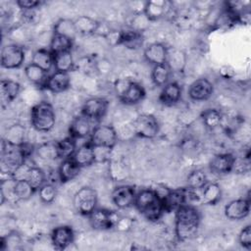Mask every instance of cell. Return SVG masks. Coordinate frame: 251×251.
I'll return each instance as SVG.
<instances>
[{
    "mask_svg": "<svg viewBox=\"0 0 251 251\" xmlns=\"http://www.w3.org/2000/svg\"><path fill=\"white\" fill-rule=\"evenodd\" d=\"M50 239L54 248L58 250H64L74 243V229L70 226H59L52 230Z\"/></svg>",
    "mask_w": 251,
    "mask_h": 251,
    "instance_id": "cell-13",
    "label": "cell"
},
{
    "mask_svg": "<svg viewBox=\"0 0 251 251\" xmlns=\"http://www.w3.org/2000/svg\"><path fill=\"white\" fill-rule=\"evenodd\" d=\"M91 122L88 118L80 114L76 116L71 123L69 126V133L75 139L84 138L91 134Z\"/></svg>",
    "mask_w": 251,
    "mask_h": 251,
    "instance_id": "cell-18",
    "label": "cell"
},
{
    "mask_svg": "<svg viewBox=\"0 0 251 251\" xmlns=\"http://www.w3.org/2000/svg\"><path fill=\"white\" fill-rule=\"evenodd\" d=\"M98 202L97 192L94 188L83 186L79 188L74 196V205L75 210L83 216H88L96 209Z\"/></svg>",
    "mask_w": 251,
    "mask_h": 251,
    "instance_id": "cell-6",
    "label": "cell"
},
{
    "mask_svg": "<svg viewBox=\"0 0 251 251\" xmlns=\"http://www.w3.org/2000/svg\"><path fill=\"white\" fill-rule=\"evenodd\" d=\"M75 26L78 34L82 35H91L98 31L100 27V23L89 17V16H79L75 20H74Z\"/></svg>",
    "mask_w": 251,
    "mask_h": 251,
    "instance_id": "cell-27",
    "label": "cell"
},
{
    "mask_svg": "<svg viewBox=\"0 0 251 251\" xmlns=\"http://www.w3.org/2000/svg\"><path fill=\"white\" fill-rule=\"evenodd\" d=\"M21 85L12 79H2L0 82V101L2 107L7 106L19 95Z\"/></svg>",
    "mask_w": 251,
    "mask_h": 251,
    "instance_id": "cell-21",
    "label": "cell"
},
{
    "mask_svg": "<svg viewBox=\"0 0 251 251\" xmlns=\"http://www.w3.org/2000/svg\"><path fill=\"white\" fill-rule=\"evenodd\" d=\"M118 134L114 126L110 125H99L95 126L90 134L89 143L93 147L113 148L117 143Z\"/></svg>",
    "mask_w": 251,
    "mask_h": 251,
    "instance_id": "cell-7",
    "label": "cell"
},
{
    "mask_svg": "<svg viewBox=\"0 0 251 251\" xmlns=\"http://www.w3.org/2000/svg\"><path fill=\"white\" fill-rule=\"evenodd\" d=\"M165 212H175L181 205L186 204L185 188L169 189L166 195L162 198Z\"/></svg>",
    "mask_w": 251,
    "mask_h": 251,
    "instance_id": "cell-20",
    "label": "cell"
},
{
    "mask_svg": "<svg viewBox=\"0 0 251 251\" xmlns=\"http://www.w3.org/2000/svg\"><path fill=\"white\" fill-rule=\"evenodd\" d=\"M73 41L74 40L69 37L53 33L49 43V50L53 54L65 52V51H72Z\"/></svg>",
    "mask_w": 251,
    "mask_h": 251,
    "instance_id": "cell-37",
    "label": "cell"
},
{
    "mask_svg": "<svg viewBox=\"0 0 251 251\" xmlns=\"http://www.w3.org/2000/svg\"><path fill=\"white\" fill-rule=\"evenodd\" d=\"M25 57V51L22 46L16 43L6 44L1 50V67L8 70L19 69L23 66Z\"/></svg>",
    "mask_w": 251,
    "mask_h": 251,
    "instance_id": "cell-9",
    "label": "cell"
},
{
    "mask_svg": "<svg viewBox=\"0 0 251 251\" xmlns=\"http://www.w3.org/2000/svg\"><path fill=\"white\" fill-rule=\"evenodd\" d=\"M133 131L136 136L146 139L154 138L159 132V123L151 114H140L133 122Z\"/></svg>",
    "mask_w": 251,
    "mask_h": 251,
    "instance_id": "cell-8",
    "label": "cell"
},
{
    "mask_svg": "<svg viewBox=\"0 0 251 251\" xmlns=\"http://www.w3.org/2000/svg\"><path fill=\"white\" fill-rule=\"evenodd\" d=\"M169 4L167 1H147L143 7V14L150 22L158 21L167 15Z\"/></svg>",
    "mask_w": 251,
    "mask_h": 251,
    "instance_id": "cell-22",
    "label": "cell"
},
{
    "mask_svg": "<svg viewBox=\"0 0 251 251\" xmlns=\"http://www.w3.org/2000/svg\"><path fill=\"white\" fill-rule=\"evenodd\" d=\"M37 153L40 158L45 160H53L58 158L56 142L55 143H44L37 148Z\"/></svg>",
    "mask_w": 251,
    "mask_h": 251,
    "instance_id": "cell-43",
    "label": "cell"
},
{
    "mask_svg": "<svg viewBox=\"0 0 251 251\" xmlns=\"http://www.w3.org/2000/svg\"><path fill=\"white\" fill-rule=\"evenodd\" d=\"M74 161L80 167H88L95 163V154L93 146L88 142L76 148L75 154L72 157Z\"/></svg>",
    "mask_w": 251,
    "mask_h": 251,
    "instance_id": "cell-26",
    "label": "cell"
},
{
    "mask_svg": "<svg viewBox=\"0 0 251 251\" xmlns=\"http://www.w3.org/2000/svg\"><path fill=\"white\" fill-rule=\"evenodd\" d=\"M56 149H57V155L58 158L61 159H67L73 157L76 150V142L75 139L72 136L65 137L59 141L56 142Z\"/></svg>",
    "mask_w": 251,
    "mask_h": 251,
    "instance_id": "cell-35",
    "label": "cell"
},
{
    "mask_svg": "<svg viewBox=\"0 0 251 251\" xmlns=\"http://www.w3.org/2000/svg\"><path fill=\"white\" fill-rule=\"evenodd\" d=\"M25 159L26 157L25 156L21 146L9 144L2 138L1 165L3 173H8L11 177L13 171L20 165L24 164L25 162Z\"/></svg>",
    "mask_w": 251,
    "mask_h": 251,
    "instance_id": "cell-5",
    "label": "cell"
},
{
    "mask_svg": "<svg viewBox=\"0 0 251 251\" xmlns=\"http://www.w3.org/2000/svg\"><path fill=\"white\" fill-rule=\"evenodd\" d=\"M108 106L109 102L105 98L92 97L83 103L81 114L90 121H99L106 115Z\"/></svg>",
    "mask_w": 251,
    "mask_h": 251,
    "instance_id": "cell-11",
    "label": "cell"
},
{
    "mask_svg": "<svg viewBox=\"0 0 251 251\" xmlns=\"http://www.w3.org/2000/svg\"><path fill=\"white\" fill-rule=\"evenodd\" d=\"M53 67L57 72L70 73L75 68L72 51H65L53 54Z\"/></svg>",
    "mask_w": 251,
    "mask_h": 251,
    "instance_id": "cell-29",
    "label": "cell"
},
{
    "mask_svg": "<svg viewBox=\"0 0 251 251\" xmlns=\"http://www.w3.org/2000/svg\"><path fill=\"white\" fill-rule=\"evenodd\" d=\"M114 87L120 101L126 105H135L141 102L146 94L140 83L128 78L118 79Z\"/></svg>",
    "mask_w": 251,
    "mask_h": 251,
    "instance_id": "cell-4",
    "label": "cell"
},
{
    "mask_svg": "<svg viewBox=\"0 0 251 251\" xmlns=\"http://www.w3.org/2000/svg\"><path fill=\"white\" fill-rule=\"evenodd\" d=\"M36 190L29 184L26 179L15 180L14 194L17 199L28 200Z\"/></svg>",
    "mask_w": 251,
    "mask_h": 251,
    "instance_id": "cell-38",
    "label": "cell"
},
{
    "mask_svg": "<svg viewBox=\"0 0 251 251\" xmlns=\"http://www.w3.org/2000/svg\"><path fill=\"white\" fill-rule=\"evenodd\" d=\"M31 166L27 165L25 162L22 165H20L19 167H17L12 175H11V177L14 179V180H24V179H26V176H27V174H28V171L30 169Z\"/></svg>",
    "mask_w": 251,
    "mask_h": 251,
    "instance_id": "cell-45",
    "label": "cell"
},
{
    "mask_svg": "<svg viewBox=\"0 0 251 251\" xmlns=\"http://www.w3.org/2000/svg\"><path fill=\"white\" fill-rule=\"evenodd\" d=\"M136 192L131 185L117 186L112 192V201L120 209H126L134 205Z\"/></svg>",
    "mask_w": 251,
    "mask_h": 251,
    "instance_id": "cell-14",
    "label": "cell"
},
{
    "mask_svg": "<svg viewBox=\"0 0 251 251\" xmlns=\"http://www.w3.org/2000/svg\"><path fill=\"white\" fill-rule=\"evenodd\" d=\"M238 241L243 248L247 250L251 249V226L249 225L240 230L238 234Z\"/></svg>",
    "mask_w": 251,
    "mask_h": 251,
    "instance_id": "cell-44",
    "label": "cell"
},
{
    "mask_svg": "<svg viewBox=\"0 0 251 251\" xmlns=\"http://www.w3.org/2000/svg\"><path fill=\"white\" fill-rule=\"evenodd\" d=\"M144 59L153 66L164 64L167 61L168 48L160 42H154L145 47L143 52Z\"/></svg>",
    "mask_w": 251,
    "mask_h": 251,
    "instance_id": "cell-17",
    "label": "cell"
},
{
    "mask_svg": "<svg viewBox=\"0 0 251 251\" xmlns=\"http://www.w3.org/2000/svg\"><path fill=\"white\" fill-rule=\"evenodd\" d=\"M45 173L42 169L34 166L30 167L26 176V180L35 190H38L45 183Z\"/></svg>",
    "mask_w": 251,
    "mask_h": 251,
    "instance_id": "cell-40",
    "label": "cell"
},
{
    "mask_svg": "<svg viewBox=\"0 0 251 251\" xmlns=\"http://www.w3.org/2000/svg\"><path fill=\"white\" fill-rule=\"evenodd\" d=\"M53 33L69 37L73 40L75 38L76 34H78L77 31H76V28L75 26L74 21L70 20V19H60V20H58L56 22V24L54 25Z\"/></svg>",
    "mask_w": 251,
    "mask_h": 251,
    "instance_id": "cell-36",
    "label": "cell"
},
{
    "mask_svg": "<svg viewBox=\"0 0 251 251\" xmlns=\"http://www.w3.org/2000/svg\"><path fill=\"white\" fill-rule=\"evenodd\" d=\"M220 74L224 78L227 79V78H231L234 75V71L229 66H224L220 69Z\"/></svg>",
    "mask_w": 251,
    "mask_h": 251,
    "instance_id": "cell-47",
    "label": "cell"
},
{
    "mask_svg": "<svg viewBox=\"0 0 251 251\" xmlns=\"http://www.w3.org/2000/svg\"><path fill=\"white\" fill-rule=\"evenodd\" d=\"M225 215L231 221H239L245 219L250 212L249 198H240L230 201L225 207Z\"/></svg>",
    "mask_w": 251,
    "mask_h": 251,
    "instance_id": "cell-15",
    "label": "cell"
},
{
    "mask_svg": "<svg viewBox=\"0 0 251 251\" xmlns=\"http://www.w3.org/2000/svg\"><path fill=\"white\" fill-rule=\"evenodd\" d=\"M181 93V87L177 82H168L166 85L163 86V89L159 96V100L162 104L171 106L177 103L180 100Z\"/></svg>",
    "mask_w": 251,
    "mask_h": 251,
    "instance_id": "cell-23",
    "label": "cell"
},
{
    "mask_svg": "<svg viewBox=\"0 0 251 251\" xmlns=\"http://www.w3.org/2000/svg\"><path fill=\"white\" fill-rule=\"evenodd\" d=\"M143 35L142 32L136 31L132 28L123 29L120 33L119 45H124L128 49H137L142 45Z\"/></svg>",
    "mask_w": 251,
    "mask_h": 251,
    "instance_id": "cell-28",
    "label": "cell"
},
{
    "mask_svg": "<svg viewBox=\"0 0 251 251\" xmlns=\"http://www.w3.org/2000/svg\"><path fill=\"white\" fill-rule=\"evenodd\" d=\"M175 212V230L178 240L185 241L193 238L200 225V214L198 210L190 204H183Z\"/></svg>",
    "mask_w": 251,
    "mask_h": 251,
    "instance_id": "cell-1",
    "label": "cell"
},
{
    "mask_svg": "<svg viewBox=\"0 0 251 251\" xmlns=\"http://www.w3.org/2000/svg\"><path fill=\"white\" fill-rule=\"evenodd\" d=\"M172 73L173 72L167 63L156 65L152 69L151 79L155 85L164 86L169 82Z\"/></svg>",
    "mask_w": 251,
    "mask_h": 251,
    "instance_id": "cell-34",
    "label": "cell"
},
{
    "mask_svg": "<svg viewBox=\"0 0 251 251\" xmlns=\"http://www.w3.org/2000/svg\"><path fill=\"white\" fill-rule=\"evenodd\" d=\"M166 63L172 72H182L186 65V55L183 51L178 49H168Z\"/></svg>",
    "mask_w": 251,
    "mask_h": 251,
    "instance_id": "cell-33",
    "label": "cell"
},
{
    "mask_svg": "<svg viewBox=\"0 0 251 251\" xmlns=\"http://www.w3.org/2000/svg\"><path fill=\"white\" fill-rule=\"evenodd\" d=\"M30 123L37 131H50L56 123V115L53 106L46 101L35 104L30 111Z\"/></svg>",
    "mask_w": 251,
    "mask_h": 251,
    "instance_id": "cell-3",
    "label": "cell"
},
{
    "mask_svg": "<svg viewBox=\"0 0 251 251\" xmlns=\"http://www.w3.org/2000/svg\"><path fill=\"white\" fill-rule=\"evenodd\" d=\"M80 169L81 168L74 161V159L72 157L64 159L58 169L59 179L63 183L73 180L74 178H75L78 176Z\"/></svg>",
    "mask_w": 251,
    "mask_h": 251,
    "instance_id": "cell-25",
    "label": "cell"
},
{
    "mask_svg": "<svg viewBox=\"0 0 251 251\" xmlns=\"http://www.w3.org/2000/svg\"><path fill=\"white\" fill-rule=\"evenodd\" d=\"M134 206L148 221L156 222L165 213L162 198L155 189L145 188L136 193Z\"/></svg>",
    "mask_w": 251,
    "mask_h": 251,
    "instance_id": "cell-2",
    "label": "cell"
},
{
    "mask_svg": "<svg viewBox=\"0 0 251 251\" xmlns=\"http://www.w3.org/2000/svg\"><path fill=\"white\" fill-rule=\"evenodd\" d=\"M201 118L204 125L209 128H216L222 124V114L217 109H206L202 112Z\"/></svg>",
    "mask_w": 251,
    "mask_h": 251,
    "instance_id": "cell-39",
    "label": "cell"
},
{
    "mask_svg": "<svg viewBox=\"0 0 251 251\" xmlns=\"http://www.w3.org/2000/svg\"><path fill=\"white\" fill-rule=\"evenodd\" d=\"M214 92V85L212 82L205 78L200 77L191 82L188 88V96L193 101L208 100Z\"/></svg>",
    "mask_w": 251,
    "mask_h": 251,
    "instance_id": "cell-12",
    "label": "cell"
},
{
    "mask_svg": "<svg viewBox=\"0 0 251 251\" xmlns=\"http://www.w3.org/2000/svg\"><path fill=\"white\" fill-rule=\"evenodd\" d=\"M41 1L38 0H18L17 5L22 10H34L41 5Z\"/></svg>",
    "mask_w": 251,
    "mask_h": 251,
    "instance_id": "cell-46",
    "label": "cell"
},
{
    "mask_svg": "<svg viewBox=\"0 0 251 251\" xmlns=\"http://www.w3.org/2000/svg\"><path fill=\"white\" fill-rule=\"evenodd\" d=\"M235 159L231 153L217 154L210 162V170L217 175L228 174L234 169Z\"/></svg>",
    "mask_w": 251,
    "mask_h": 251,
    "instance_id": "cell-16",
    "label": "cell"
},
{
    "mask_svg": "<svg viewBox=\"0 0 251 251\" xmlns=\"http://www.w3.org/2000/svg\"><path fill=\"white\" fill-rule=\"evenodd\" d=\"M53 53L49 49L39 48L35 50L32 54L31 63L43 69L47 73H49V71L53 67Z\"/></svg>",
    "mask_w": 251,
    "mask_h": 251,
    "instance_id": "cell-32",
    "label": "cell"
},
{
    "mask_svg": "<svg viewBox=\"0 0 251 251\" xmlns=\"http://www.w3.org/2000/svg\"><path fill=\"white\" fill-rule=\"evenodd\" d=\"M38 194L40 200L45 203V204H50L52 203L56 196H57V189L56 186L53 185L52 183H44L39 189H38Z\"/></svg>",
    "mask_w": 251,
    "mask_h": 251,
    "instance_id": "cell-42",
    "label": "cell"
},
{
    "mask_svg": "<svg viewBox=\"0 0 251 251\" xmlns=\"http://www.w3.org/2000/svg\"><path fill=\"white\" fill-rule=\"evenodd\" d=\"M87 217L91 227L97 230H107L114 227L120 219L115 212L100 208L93 210Z\"/></svg>",
    "mask_w": 251,
    "mask_h": 251,
    "instance_id": "cell-10",
    "label": "cell"
},
{
    "mask_svg": "<svg viewBox=\"0 0 251 251\" xmlns=\"http://www.w3.org/2000/svg\"><path fill=\"white\" fill-rule=\"evenodd\" d=\"M25 128L23 125L21 124H14L10 126L4 134L3 139L12 145L16 146H21L23 145L25 141Z\"/></svg>",
    "mask_w": 251,
    "mask_h": 251,
    "instance_id": "cell-31",
    "label": "cell"
},
{
    "mask_svg": "<svg viewBox=\"0 0 251 251\" xmlns=\"http://www.w3.org/2000/svg\"><path fill=\"white\" fill-rule=\"evenodd\" d=\"M25 77L32 82L35 85L38 86H45L47 78H48V73L46 71H44L43 69L39 68L38 66L34 65L33 63H29L27 64L25 69Z\"/></svg>",
    "mask_w": 251,
    "mask_h": 251,
    "instance_id": "cell-30",
    "label": "cell"
},
{
    "mask_svg": "<svg viewBox=\"0 0 251 251\" xmlns=\"http://www.w3.org/2000/svg\"><path fill=\"white\" fill-rule=\"evenodd\" d=\"M200 202L205 205H216L222 197V189L218 183L207 182L199 190Z\"/></svg>",
    "mask_w": 251,
    "mask_h": 251,
    "instance_id": "cell-24",
    "label": "cell"
},
{
    "mask_svg": "<svg viewBox=\"0 0 251 251\" xmlns=\"http://www.w3.org/2000/svg\"><path fill=\"white\" fill-rule=\"evenodd\" d=\"M70 84L71 77L69 73L55 71L48 76L44 87L53 93H60L67 90Z\"/></svg>",
    "mask_w": 251,
    "mask_h": 251,
    "instance_id": "cell-19",
    "label": "cell"
},
{
    "mask_svg": "<svg viewBox=\"0 0 251 251\" xmlns=\"http://www.w3.org/2000/svg\"><path fill=\"white\" fill-rule=\"evenodd\" d=\"M187 187L195 190H200L208 181L206 175L201 170H194L192 171L186 178Z\"/></svg>",
    "mask_w": 251,
    "mask_h": 251,
    "instance_id": "cell-41",
    "label": "cell"
}]
</instances>
